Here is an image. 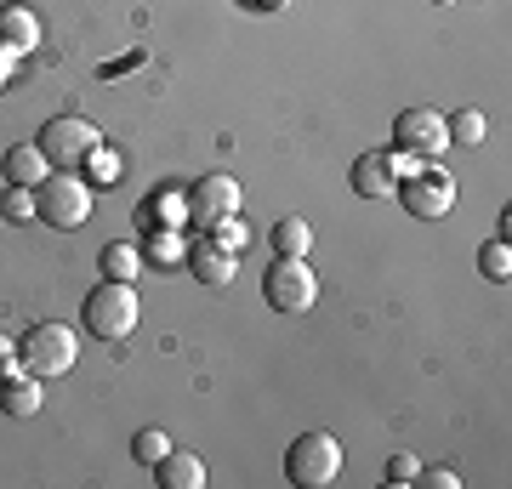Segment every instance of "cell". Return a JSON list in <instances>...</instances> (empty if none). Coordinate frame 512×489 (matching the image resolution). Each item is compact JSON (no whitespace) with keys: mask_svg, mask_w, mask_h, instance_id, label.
I'll use <instances>...</instances> for the list:
<instances>
[{"mask_svg":"<svg viewBox=\"0 0 512 489\" xmlns=\"http://www.w3.org/2000/svg\"><path fill=\"white\" fill-rule=\"evenodd\" d=\"M80 319H86V330H92V336H103V342H120V336H131V330H137V319H143V302H137V290H131L126 279H103V285L86 290Z\"/></svg>","mask_w":512,"mask_h":489,"instance_id":"6da1fadb","label":"cell"},{"mask_svg":"<svg viewBox=\"0 0 512 489\" xmlns=\"http://www.w3.org/2000/svg\"><path fill=\"white\" fill-rule=\"evenodd\" d=\"M74 359H80V342H74V330H69V325H57V319H40V325L23 330L18 364L29 370V376H40V381L69 376Z\"/></svg>","mask_w":512,"mask_h":489,"instance_id":"7a4b0ae2","label":"cell"},{"mask_svg":"<svg viewBox=\"0 0 512 489\" xmlns=\"http://www.w3.org/2000/svg\"><path fill=\"white\" fill-rule=\"evenodd\" d=\"M35 217L57 234H69V228H86L92 222V188L74 177V171H52V177L35 188Z\"/></svg>","mask_w":512,"mask_h":489,"instance_id":"3957f363","label":"cell"},{"mask_svg":"<svg viewBox=\"0 0 512 489\" xmlns=\"http://www.w3.org/2000/svg\"><path fill=\"white\" fill-rule=\"evenodd\" d=\"M262 296H268V308L296 319V313H308L319 302V273L308 268V256H274V268L262 279Z\"/></svg>","mask_w":512,"mask_h":489,"instance_id":"277c9868","label":"cell"},{"mask_svg":"<svg viewBox=\"0 0 512 489\" xmlns=\"http://www.w3.org/2000/svg\"><path fill=\"white\" fill-rule=\"evenodd\" d=\"M336 472H342V444L330 433H302L285 450V478L296 489H325V484H336Z\"/></svg>","mask_w":512,"mask_h":489,"instance_id":"5b68a950","label":"cell"},{"mask_svg":"<svg viewBox=\"0 0 512 489\" xmlns=\"http://www.w3.org/2000/svg\"><path fill=\"white\" fill-rule=\"evenodd\" d=\"M97 148H103V131L92 120H80V114H57L40 126V154L57 165V171H74L80 160H92Z\"/></svg>","mask_w":512,"mask_h":489,"instance_id":"8992f818","label":"cell"},{"mask_svg":"<svg viewBox=\"0 0 512 489\" xmlns=\"http://www.w3.org/2000/svg\"><path fill=\"white\" fill-rule=\"evenodd\" d=\"M393 200L421 222H439L456 211V177H444V171H416V177H404L393 188Z\"/></svg>","mask_w":512,"mask_h":489,"instance_id":"52a82bcc","label":"cell"},{"mask_svg":"<svg viewBox=\"0 0 512 489\" xmlns=\"http://www.w3.org/2000/svg\"><path fill=\"white\" fill-rule=\"evenodd\" d=\"M222 217H239V182L228 171H211L188 188V222L194 228H217Z\"/></svg>","mask_w":512,"mask_h":489,"instance_id":"ba28073f","label":"cell"},{"mask_svg":"<svg viewBox=\"0 0 512 489\" xmlns=\"http://www.w3.org/2000/svg\"><path fill=\"white\" fill-rule=\"evenodd\" d=\"M393 143H399L404 154H416V160H433V154L450 148V126H444L439 109H404L399 120H393Z\"/></svg>","mask_w":512,"mask_h":489,"instance_id":"9c48e42d","label":"cell"},{"mask_svg":"<svg viewBox=\"0 0 512 489\" xmlns=\"http://www.w3.org/2000/svg\"><path fill=\"white\" fill-rule=\"evenodd\" d=\"M183 262H188V273H194L205 290H228L234 285V273H239V251H222L217 239H194Z\"/></svg>","mask_w":512,"mask_h":489,"instance_id":"30bf717a","label":"cell"},{"mask_svg":"<svg viewBox=\"0 0 512 489\" xmlns=\"http://www.w3.org/2000/svg\"><path fill=\"white\" fill-rule=\"evenodd\" d=\"M393 188H399L393 154H359V160H353V194H359V200H387Z\"/></svg>","mask_w":512,"mask_h":489,"instance_id":"8fae6325","label":"cell"},{"mask_svg":"<svg viewBox=\"0 0 512 489\" xmlns=\"http://www.w3.org/2000/svg\"><path fill=\"white\" fill-rule=\"evenodd\" d=\"M154 484L160 489H205V461L194 450H165L154 461Z\"/></svg>","mask_w":512,"mask_h":489,"instance_id":"7c38bea8","label":"cell"},{"mask_svg":"<svg viewBox=\"0 0 512 489\" xmlns=\"http://www.w3.org/2000/svg\"><path fill=\"white\" fill-rule=\"evenodd\" d=\"M0 46L12 57H29L40 46V18L29 6H0Z\"/></svg>","mask_w":512,"mask_h":489,"instance_id":"4fadbf2b","label":"cell"},{"mask_svg":"<svg viewBox=\"0 0 512 489\" xmlns=\"http://www.w3.org/2000/svg\"><path fill=\"white\" fill-rule=\"evenodd\" d=\"M6 182H18V188H40V182L52 177V160L40 154V143H18V148H6Z\"/></svg>","mask_w":512,"mask_h":489,"instance_id":"5bb4252c","label":"cell"},{"mask_svg":"<svg viewBox=\"0 0 512 489\" xmlns=\"http://www.w3.org/2000/svg\"><path fill=\"white\" fill-rule=\"evenodd\" d=\"M0 410L6 416L29 421L40 410V376H29V370H12V376H0Z\"/></svg>","mask_w":512,"mask_h":489,"instance_id":"9a60e30c","label":"cell"},{"mask_svg":"<svg viewBox=\"0 0 512 489\" xmlns=\"http://www.w3.org/2000/svg\"><path fill=\"white\" fill-rule=\"evenodd\" d=\"M97 268L109 273V279H137V273H143V251H137V245H131V239H114V245H103V262H97Z\"/></svg>","mask_w":512,"mask_h":489,"instance_id":"2e32d148","label":"cell"},{"mask_svg":"<svg viewBox=\"0 0 512 489\" xmlns=\"http://www.w3.org/2000/svg\"><path fill=\"white\" fill-rule=\"evenodd\" d=\"M308 245H313L308 217H285V222H274V251H279V256H308Z\"/></svg>","mask_w":512,"mask_h":489,"instance_id":"e0dca14e","label":"cell"},{"mask_svg":"<svg viewBox=\"0 0 512 489\" xmlns=\"http://www.w3.org/2000/svg\"><path fill=\"white\" fill-rule=\"evenodd\" d=\"M478 273L495 279V285H507V279H512V251H507V239H501V234L484 239V251H478Z\"/></svg>","mask_w":512,"mask_h":489,"instance_id":"ac0fdd59","label":"cell"},{"mask_svg":"<svg viewBox=\"0 0 512 489\" xmlns=\"http://www.w3.org/2000/svg\"><path fill=\"white\" fill-rule=\"evenodd\" d=\"M0 217H6V222H29V217H35V188L6 182V194H0Z\"/></svg>","mask_w":512,"mask_h":489,"instance_id":"d6986e66","label":"cell"},{"mask_svg":"<svg viewBox=\"0 0 512 489\" xmlns=\"http://www.w3.org/2000/svg\"><path fill=\"white\" fill-rule=\"evenodd\" d=\"M444 126H450V143H484V114L478 109H456V120H444Z\"/></svg>","mask_w":512,"mask_h":489,"instance_id":"ffe728a7","label":"cell"},{"mask_svg":"<svg viewBox=\"0 0 512 489\" xmlns=\"http://www.w3.org/2000/svg\"><path fill=\"white\" fill-rule=\"evenodd\" d=\"M165 450H171V438H165L160 427H143V433L131 438V455H137V461H143V467H154V461H160Z\"/></svg>","mask_w":512,"mask_h":489,"instance_id":"44dd1931","label":"cell"},{"mask_svg":"<svg viewBox=\"0 0 512 489\" xmlns=\"http://www.w3.org/2000/svg\"><path fill=\"white\" fill-rule=\"evenodd\" d=\"M205 239H217L222 251H245V239H251V234H245V222H239V217H222L217 228H205Z\"/></svg>","mask_w":512,"mask_h":489,"instance_id":"7402d4cb","label":"cell"},{"mask_svg":"<svg viewBox=\"0 0 512 489\" xmlns=\"http://www.w3.org/2000/svg\"><path fill=\"white\" fill-rule=\"evenodd\" d=\"M416 472H421L416 455H393L387 461V484H416Z\"/></svg>","mask_w":512,"mask_h":489,"instance_id":"603a6c76","label":"cell"},{"mask_svg":"<svg viewBox=\"0 0 512 489\" xmlns=\"http://www.w3.org/2000/svg\"><path fill=\"white\" fill-rule=\"evenodd\" d=\"M416 484H427V489H450V484H461V478H456V467H421V472H416Z\"/></svg>","mask_w":512,"mask_h":489,"instance_id":"cb8c5ba5","label":"cell"},{"mask_svg":"<svg viewBox=\"0 0 512 489\" xmlns=\"http://www.w3.org/2000/svg\"><path fill=\"white\" fill-rule=\"evenodd\" d=\"M12 370H23V364H18V342L0 330V376H12Z\"/></svg>","mask_w":512,"mask_h":489,"instance_id":"d4e9b609","label":"cell"},{"mask_svg":"<svg viewBox=\"0 0 512 489\" xmlns=\"http://www.w3.org/2000/svg\"><path fill=\"white\" fill-rule=\"evenodd\" d=\"M148 251L160 256V262H171V256H177V239H171V234H160V239H154V245H148Z\"/></svg>","mask_w":512,"mask_h":489,"instance_id":"484cf974","label":"cell"},{"mask_svg":"<svg viewBox=\"0 0 512 489\" xmlns=\"http://www.w3.org/2000/svg\"><path fill=\"white\" fill-rule=\"evenodd\" d=\"M12 63H18V57H12L6 46H0V91H6V80H12Z\"/></svg>","mask_w":512,"mask_h":489,"instance_id":"4316f807","label":"cell"},{"mask_svg":"<svg viewBox=\"0 0 512 489\" xmlns=\"http://www.w3.org/2000/svg\"><path fill=\"white\" fill-rule=\"evenodd\" d=\"M439 6H450V0H439Z\"/></svg>","mask_w":512,"mask_h":489,"instance_id":"83f0119b","label":"cell"}]
</instances>
